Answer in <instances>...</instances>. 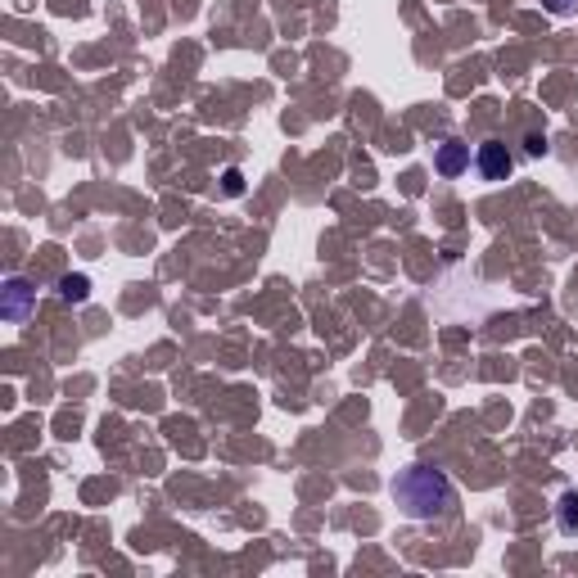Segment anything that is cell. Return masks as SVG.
Instances as JSON below:
<instances>
[{
	"instance_id": "3",
	"label": "cell",
	"mask_w": 578,
	"mask_h": 578,
	"mask_svg": "<svg viewBox=\"0 0 578 578\" xmlns=\"http://www.w3.org/2000/svg\"><path fill=\"white\" fill-rule=\"evenodd\" d=\"M466 163H470V145H461V140H443V149H439V172H443V176H457Z\"/></svg>"
},
{
	"instance_id": "5",
	"label": "cell",
	"mask_w": 578,
	"mask_h": 578,
	"mask_svg": "<svg viewBox=\"0 0 578 578\" xmlns=\"http://www.w3.org/2000/svg\"><path fill=\"white\" fill-rule=\"evenodd\" d=\"M547 10H551V14H574L578 0H547Z\"/></svg>"
},
{
	"instance_id": "1",
	"label": "cell",
	"mask_w": 578,
	"mask_h": 578,
	"mask_svg": "<svg viewBox=\"0 0 578 578\" xmlns=\"http://www.w3.org/2000/svg\"><path fill=\"white\" fill-rule=\"evenodd\" d=\"M394 502H398L412 520H439V515H452L457 493H452V484H448L443 470H434V466H412V470L398 475Z\"/></svg>"
},
{
	"instance_id": "2",
	"label": "cell",
	"mask_w": 578,
	"mask_h": 578,
	"mask_svg": "<svg viewBox=\"0 0 578 578\" xmlns=\"http://www.w3.org/2000/svg\"><path fill=\"white\" fill-rule=\"evenodd\" d=\"M479 172H484L488 181H506V176H511V149H506L502 140H484V145H479Z\"/></svg>"
},
{
	"instance_id": "6",
	"label": "cell",
	"mask_w": 578,
	"mask_h": 578,
	"mask_svg": "<svg viewBox=\"0 0 578 578\" xmlns=\"http://www.w3.org/2000/svg\"><path fill=\"white\" fill-rule=\"evenodd\" d=\"M64 298H86V280H64Z\"/></svg>"
},
{
	"instance_id": "4",
	"label": "cell",
	"mask_w": 578,
	"mask_h": 578,
	"mask_svg": "<svg viewBox=\"0 0 578 578\" xmlns=\"http://www.w3.org/2000/svg\"><path fill=\"white\" fill-rule=\"evenodd\" d=\"M560 506H565V511H560V529L574 533V529H578V497H565Z\"/></svg>"
}]
</instances>
